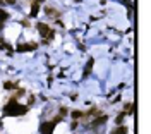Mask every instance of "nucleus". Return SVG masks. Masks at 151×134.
Returning a JSON list of instances; mask_svg holds the SVG:
<instances>
[{"instance_id": "nucleus-3", "label": "nucleus", "mask_w": 151, "mask_h": 134, "mask_svg": "<svg viewBox=\"0 0 151 134\" xmlns=\"http://www.w3.org/2000/svg\"><path fill=\"white\" fill-rule=\"evenodd\" d=\"M36 28H38V31H39V35H41V36H48V33H50V28H48L46 24H43V22H38Z\"/></svg>"}, {"instance_id": "nucleus-1", "label": "nucleus", "mask_w": 151, "mask_h": 134, "mask_svg": "<svg viewBox=\"0 0 151 134\" xmlns=\"http://www.w3.org/2000/svg\"><path fill=\"white\" fill-rule=\"evenodd\" d=\"M3 110H5V115H24L28 112V107H26V105H19L17 98L12 96L10 101L3 107Z\"/></svg>"}, {"instance_id": "nucleus-5", "label": "nucleus", "mask_w": 151, "mask_h": 134, "mask_svg": "<svg viewBox=\"0 0 151 134\" xmlns=\"http://www.w3.org/2000/svg\"><path fill=\"white\" fill-rule=\"evenodd\" d=\"M10 17V14L7 12V10H3V9H0V31H2V28H3V22Z\"/></svg>"}, {"instance_id": "nucleus-4", "label": "nucleus", "mask_w": 151, "mask_h": 134, "mask_svg": "<svg viewBox=\"0 0 151 134\" xmlns=\"http://www.w3.org/2000/svg\"><path fill=\"white\" fill-rule=\"evenodd\" d=\"M108 120V117L107 115H101L100 119H94V120H91V124H88V127H96V126H101L103 122H107Z\"/></svg>"}, {"instance_id": "nucleus-14", "label": "nucleus", "mask_w": 151, "mask_h": 134, "mask_svg": "<svg viewBox=\"0 0 151 134\" xmlns=\"http://www.w3.org/2000/svg\"><path fill=\"white\" fill-rule=\"evenodd\" d=\"M124 117H125V114L122 112V114H120V115H118V117H117V120H115V122H117V124L120 126V124H122V120H124Z\"/></svg>"}, {"instance_id": "nucleus-9", "label": "nucleus", "mask_w": 151, "mask_h": 134, "mask_svg": "<svg viewBox=\"0 0 151 134\" xmlns=\"http://www.w3.org/2000/svg\"><path fill=\"white\" fill-rule=\"evenodd\" d=\"M112 134H127V127L125 126H118L115 131H112Z\"/></svg>"}, {"instance_id": "nucleus-8", "label": "nucleus", "mask_w": 151, "mask_h": 134, "mask_svg": "<svg viewBox=\"0 0 151 134\" xmlns=\"http://www.w3.org/2000/svg\"><path fill=\"white\" fill-rule=\"evenodd\" d=\"M38 12H39V3H38V2H33V3H31V14H29V16H31V17H36Z\"/></svg>"}, {"instance_id": "nucleus-7", "label": "nucleus", "mask_w": 151, "mask_h": 134, "mask_svg": "<svg viewBox=\"0 0 151 134\" xmlns=\"http://www.w3.org/2000/svg\"><path fill=\"white\" fill-rule=\"evenodd\" d=\"M93 64H94V60L93 58H89L88 64H86V67H84V76H89V74H91V71H93Z\"/></svg>"}, {"instance_id": "nucleus-17", "label": "nucleus", "mask_w": 151, "mask_h": 134, "mask_svg": "<svg viewBox=\"0 0 151 134\" xmlns=\"http://www.w3.org/2000/svg\"><path fill=\"white\" fill-rule=\"evenodd\" d=\"M76 127H77V122H76V120H74V122L71 124V129H76Z\"/></svg>"}, {"instance_id": "nucleus-2", "label": "nucleus", "mask_w": 151, "mask_h": 134, "mask_svg": "<svg viewBox=\"0 0 151 134\" xmlns=\"http://www.w3.org/2000/svg\"><path fill=\"white\" fill-rule=\"evenodd\" d=\"M55 122H43L39 126V133L41 134H53V129H55Z\"/></svg>"}, {"instance_id": "nucleus-6", "label": "nucleus", "mask_w": 151, "mask_h": 134, "mask_svg": "<svg viewBox=\"0 0 151 134\" xmlns=\"http://www.w3.org/2000/svg\"><path fill=\"white\" fill-rule=\"evenodd\" d=\"M36 45H28V43H22V45H17V52H28V50H35Z\"/></svg>"}, {"instance_id": "nucleus-10", "label": "nucleus", "mask_w": 151, "mask_h": 134, "mask_svg": "<svg viewBox=\"0 0 151 134\" xmlns=\"http://www.w3.org/2000/svg\"><path fill=\"white\" fill-rule=\"evenodd\" d=\"M3 88H5V90H16V88H17V83L7 81V83H3Z\"/></svg>"}, {"instance_id": "nucleus-16", "label": "nucleus", "mask_w": 151, "mask_h": 134, "mask_svg": "<svg viewBox=\"0 0 151 134\" xmlns=\"http://www.w3.org/2000/svg\"><path fill=\"white\" fill-rule=\"evenodd\" d=\"M120 2H122V3H125V5H127V7H129V9L132 10V3L129 2V0H120Z\"/></svg>"}, {"instance_id": "nucleus-13", "label": "nucleus", "mask_w": 151, "mask_h": 134, "mask_svg": "<svg viewBox=\"0 0 151 134\" xmlns=\"http://www.w3.org/2000/svg\"><path fill=\"white\" fill-rule=\"evenodd\" d=\"M82 114H84V112H81V110H72V117H74V119H81V117H82Z\"/></svg>"}, {"instance_id": "nucleus-12", "label": "nucleus", "mask_w": 151, "mask_h": 134, "mask_svg": "<svg viewBox=\"0 0 151 134\" xmlns=\"http://www.w3.org/2000/svg\"><path fill=\"white\" fill-rule=\"evenodd\" d=\"M124 114H125V115H131V114H132V103H127V105H125V108H124Z\"/></svg>"}, {"instance_id": "nucleus-15", "label": "nucleus", "mask_w": 151, "mask_h": 134, "mask_svg": "<svg viewBox=\"0 0 151 134\" xmlns=\"http://www.w3.org/2000/svg\"><path fill=\"white\" fill-rule=\"evenodd\" d=\"M64 115H67V108H65V107L60 108V117H64Z\"/></svg>"}, {"instance_id": "nucleus-11", "label": "nucleus", "mask_w": 151, "mask_h": 134, "mask_svg": "<svg viewBox=\"0 0 151 134\" xmlns=\"http://www.w3.org/2000/svg\"><path fill=\"white\" fill-rule=\"evenodd\" d=\"M46 14H48V16H52V17H58V16H60V12H58V10H53V9H50V7H46Z\"/></svg>"}, {"instance_id": "nucleus-18", "label": "nucleus", "mask_w": 151, "mask_h": 134, "mask_svg": "<svg viewBox=\"0 0 151 134\" xmlns=\"http://www.w3.org/2000/svg\"><path fill=\"white\" fill-rule=\"evenodd\" d=\"M36 2H38V3H39V2H43V0H36Z\"/></svg>"}]
</instances>
